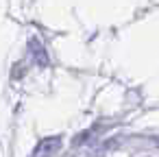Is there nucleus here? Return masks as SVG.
<instances>
[{
    "instance_id": "f257e3e1",
    "label": "nucleus",
    "mask_w": 159,
    "mask_h": 157,
    "mask_svg": "<svg viewBox=\"0 0 159 157\" xmlns=\"http://www.w3.org/2000/svg\"><path fill=\"white\" fill-rule=\"evenodd\" d=\"M57 148H59V137H55V140H44L42 146L35 148V155H42V153H48V150H57Z\"/></svg>"
}]
</instances>
